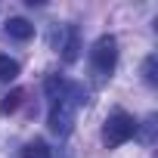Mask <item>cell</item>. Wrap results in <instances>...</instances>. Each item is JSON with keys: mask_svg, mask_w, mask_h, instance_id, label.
Returning <instances> with one entry per match:
<instances>
[{"mask_svg": "<svg viewBox=\"0 0 158 158\" xmlns=\"http://www.w3.org/2000/svg\"><path fill=\"white\" fill-rule=\"evenodd\" d=\"M19 102H22V90H13V93H6V96H3V102H0V112L10 115V112H16V109H19Z\"/></svg>", "mask_w": 158, "mask_h": 158, "instance_id": "obj_8", "label": "cell"}, {"mask_svg": "<svg viewBox=\"0 0 158 158\" xmlns=\"http://www.w3.org/2000/svg\"><path fill=\"white\" fill-rule=\"evenodd\" d=\"M22 158H47V143L44 139H34L22 149Z\"/></svg>", "mask_w": 158, "mask_h": 158, "instance_id": "obj_7", "label": "cell"}, {"mask_svg": "<svg viewBox=\"0 0 158 158\" xmlns=\"http://www.w3.org/2000/svg\"><path fill=\"white\" fill-rule=\"evenodd\" d=\"M136 130H139V124H136L133 115H127V112H115V115L106 121V127H102V143H106L109 149L124 146L127 139L136 136Z\"/></svg>", "mask_w": 158, "mask_h": 158, "instance_id": "obj_2", "label": "cell"}, {"mask_svg": "<svg viewBox=\"0 0 158 158\" xmlns=\"http://www.w3.org/2000/svg\"><path fill=\"white\" fill-rule=\"evenodd\" d=\"M47 96H50V130L65 136L71 133V124H74V112L77 106L84 102V90L77 84H68L62 77H47Z\"/></svg>", "mask_w": 158, "mask_h": 158, "instance_id": "obj_1", "label": "cell"}, {"mask_svg": "<svg viewBox=\"0 0 158 158\" xmlns=\"http://www.w3.org/2000/svg\"><path fill=\"white\" fill-rule=\"evenodd\" d=\"M13 77H19V62L10 59V56H0V81H13Z\"/></svg>", "mask_w": 158, "mask_h": 158, "instance_id": "obj_5", "label": "cell"}, {"mask_svg": "<svg viewBox=\"0 0 158 158\" xmlns=\"http://www.w3.org/2000/svg\"><path fill=\"white\" fill-rule=\"evenodd\" d=\"M90 59H93L96 71H106V74H109V71L115 68V62H118V40H115L112 34H102V37L93 44Z\"/></svg>", "mask_w": 158, "mask_h": 158, "instance_id": "obj_3", "label": "cell"}, {"mask_svg": "<svg viewBox=\"0 0 158 158\" xmlns=\"http://www.w3.org/2000/svg\"><path fill=\"white\" fill-rule=\"evenodd\" d=\"M62 59L74 62L77 59V28H68V40L62 44Z\"/></svg>", "mask_w": 158, "mask_h": 158, "instance_id": "obj_6", "label": "cell"}, {"mask_svg": "<svg viewBox=\"0 0 158 158\" xmlns=\"http://www.w3.org/2000/svg\"><path fill=\"white\" fill-rule=\"evenodd\" d=\"M6 34L16 37V40H28L34 34V25L28 19H22V16H13V19H6Z\"/></svg>", "mask_w": 158, "mask_h": 158, "instance_id": "obj_4", "label": "cell"}, {"mask_svg": "<svg viewBox=\"0 0 158 158\" xmlns=\"http://www.w3.org/2000/svg\"><path fill=\"white\" fill-rule=\"evenodd\" d=\"M143 77H146V84H155V81H158V74H155V56L146 59V65H143Z\"/></svg>", "mask_w": 158, "mask_h": 158, "instance_id": "obj_9", "label": "cell"}]
</instances>
